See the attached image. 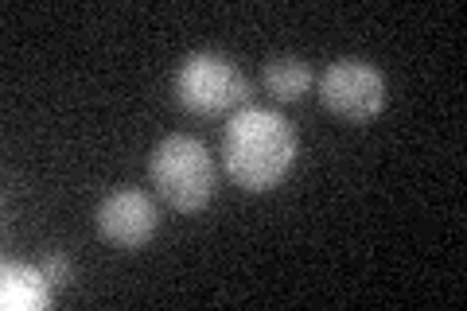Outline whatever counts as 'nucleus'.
Here are the masks:
<instances>
[{
    "label": "nucleus",
    "instance_id": "f257e3e1",
    "mask_svg": "<svg viewBox=\"0 0 467 311\" xmlns=\"http://www.w3.org/2000/svg\"><path fill=\"white\" fill-rule=\"evenodd\" d=\"M300 140L296 129L276 109L242 106L226 121L223 132V168L234 180V187L261 195L285 183V175L296 164Z\"/></svg>",
    "mask_w": 467,
    "mask_h": 311
},
{
    "label": "nucleus",
    "instance_id": "f03ea898",
    "mask_svg": "<svg viewBox=\"0 0 467 311\" xmlns=\"http://www.w3.org/2000/svg\"><path fill=\"white\" fill-rule=\"evenodd\" d=\"M149 180L156 187V195L164 199L171 211L195 214L214 199L218 171H214V160L207 152V144H202L199 137L171 132V137H164L152 148Z\"/></svg>",
    "mask_w": 467,
    "mask_h": 311
},
{
    "label": "nucleus",
    "instance_id": "7ed1b4c3",
    "mask_svg": "<svg viewBox=\"0 0 467 311\" xmlns=\"http://www.w3.org/2000/svg\"><path fill=\"white\" fill-rule=\"evenodd\" d=\"M171 90H175V101H180L187 113L218 117V113H234L238 106H245L250 82H245L238 63H230L226 55L195 51V55L183 58L180 70H175Z\"/></svg>",
    "mask_w": 467,
    "mask_h": 311
},
{
    "label": "nucleus",
    "instance_id": "20e7f679",
    "mask_svg": "<svg viewBox=\"0 0 467 311\" xmlns=\"http://www.w3.org/2000/svg\"><path fill=\"white\" fill-rule=\"evenodd\" d=\"M319 101L343 121H374L386 109V74L367 58H335L319 74Z\"/></svg>",
    "mask_w": 467,
    "mask_h": 311
},
{
    "label": "nucleus",
    "instance_id": "39448f33",
    "mask_svg": "<svg viewBox=\"0 0 467 311\" xmlns=\"http://www.w3.org/2000/svg\"><path fill=\"white\" fill-rule=\"evenodd\" d=\"M94 222H98V233L109 245H117V249H140V245L152 242L160 214H156V202L144 195V191L121 187V191H109V195L98 202Z\"/></svg>",
    "mask_w": 467,
    "mask_h": 311
},
{
    "label": "nucleus",
    "instance_id": "423d86ee",
    "mask_svg": "<svg viewBox=\"0 0 467 311\" xmlns=\"http://www.w3.org/2000/svg\"><path fill=\"white\" fill-rule=\"evenodd\" d=\"M51 295H55V285L36 264L8 261L0 269V304L8 311H43L51 307Z\"/></svg>",
    "mask_w": 467,
    "mask_h": 311
},
{
    "label": "nucleus",
    "instance_id": "0eeeda50",
    "mask_svg": "<svg viewBox=\"0 0 467 311\" xmlns=\"http://www.w3.org/2000/svg\"><path fill=\"white\" fill-rule=\"evenodd\" d=\"M261 82L276 101H300L312 86V67L300 55H276L261 67Z\"/></svg>",
    "mask_w": 467,
    "mask_h": 311
},
{
    "label": "nucleus",
    "instance_id": "6e6552de",
    "mask_svg": "<svg viewBox=\"0 0 467 311\" xmlns=\"http://www.w3.org/2000/svg\"><path fill=\"white\" fill-rule=\"evenodd\" d=\"M39 269L47 273V280H51L55 288H67L70 280H75V264H70V257H63V254H47Z\"/></svg>",
    "mask_w": 467,
    "mask_h": 311
}]
</instances>
